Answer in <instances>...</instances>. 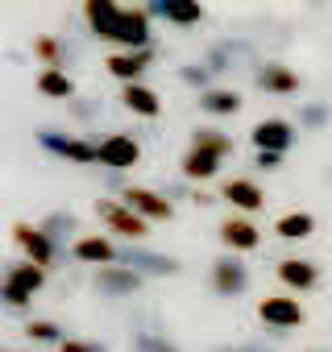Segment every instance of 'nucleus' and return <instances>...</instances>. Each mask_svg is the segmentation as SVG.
<instances>
[{"mask_svg": "<svg viewBox=\"0 0 332 352\" xmlns=\"http://www.w3.org/2000/svg\"><path fill=\"white\" fill-rule=\"evenodd\" d=\"M145 38H149V21H145V13H121V9H116V21H112V30H108V42L145 46Z\"/></svg>", "mask_w": 332, "mask_h": 352, "instance_id": "nucleus-1", "label": "nucleus"}, {"mask_svg": "<svg viewBox=\"0 0 332 352\" xmlns=\"http://www.w3.org/2000/svg\"><path fill=\"white\" fill-rule=\"evenodd\" d=\"M42 282H46V274H42L38 265H13V274H9V282H5V294L13 298V307H25L30 294H34Z\"/></svg>", "mask_w": 332, "mask_h": 352, "instance_id": "nucleus-2", "label": "nucleus"}, {"mask_svg": "<svg viewBox=\"0 0 332 352\" xmlns=\"http://www.w3.org/2000/svg\"><path fill=\"white\" fill-rule=\"evenodd\" d=\"M258 315H262V323H270V327H299V323H303V307H299L295 298H266V302L258 307Z\"/></svg>", "mask_w": 332, "mask_h": 352, "instance_id": "nucleus-3", "label": "nucleus"}, {"mask_svg": "<svg viewBox=\"0 0 332 352\" xmlns=\"http://www.w3.org/2000/svg\"><path fill=\"white\" fill-rule=\"evenodd\" d=\"M137 153H141V149H137L133 137H108L104 145H96V157H100L104 166H116V170H121V166H133Z\"/></svg>", "mask_w": 332, "mask_h": 352, "instance_id": "nucleus-4", "label": "nucleus"}, {"mask_svg": "<svg viewBox=\"0 0 332 352\" xmlns=\"http://www.w3.org/2000/svg\"><path fill=\"white\" fill-rule=\"evenodd\" d=\"M125 199H129L133 216H137V212H141V216H149V220H166V216H171V204H166L162 195H154V191L129 187V191H125Z\"/></svg>", "mask_w": 332, "mask_h": 352, "instance_id": "nucleus-5", "label": "nucleus"}, {"mask_svg": "<svg viewBox=\"0 0 332 352\" xmlns=\"http://www.w3.org/2000/svg\"><path fill=\"white\" fill-rule=\"evenodd\" d=\"M225 199L237 204L241 212H258V208L266 204V199H262V187L249 183V179H233V183H225Z\"/></svg>", "mask_w": 332, "mask_h": 352, "instance_id": "nucleus-6", "label": "nucleus"}, {"mask_svg": "<svg viewBox=\"0 0 332 352\" xmlns=\"http://www.w3.org/2000/svg\"><path fill=\"white\" fill-rule=\"evenodd\" d=\"M13 232H17V245H21V249L34 257V265L42 270V265L50 261V241H46V232H38V228H30V224H17Z\"/></svg>", "mask_w": 332, "mask_h": 352, "instance_id": "nucleus-7", "label": "nucleus"}, {"mask_svg": "<svg viewBox=\"0 0 332 352\" xmlns=\"http://www.w3.org/2000/svg\"><path fill=\"white\" fill-rule=\"evenodd\" d=\"M100 216H104L116 232H125V236H145V220H141V216H133V212H125L121 204H104V208H100Z\"/></svg>", "mask_w": 332, "mask_h": 352, "instance_id": "nucleus-8", "label": "nucleus"}, {"mask_svg": "<svg viewBox=\"0 0 332 352\" xmlns=\"http://www.w3.org/2000/svg\"><path fill=\"white\" fill-rule=\"evenodd\" d=\"M253 141H258L262 149H287V145H291V124H287V120H262V124L253 129Z\"/></svg>", "mask_w": 332, "mask_h": 352, "instance_id": "nucleus-9", "label": "nucleus"}, {"mask_svg": "<svg viewBox=\"0 0 332 352\" xmlns=\"http://www.w3.org/2000/svg\"><path fill=\"white\" fill-rule=\"evenodd\" d=\"M278 278H282L287 286L311 290V286H315V265H311V261H282V265H278Z\"/></svg>", "mask_w": 332, "mask_h": 352, "instance_id": "nucleus-10", "label": "nucleus"}, {"mask_svg": "<svg viewBox=\"0 0 332 352\" xmlns=\"http://www.w3.org/2000/svg\"><path fill=\"white\" fill-rule=\"evenodd\" d=\"M220 236H225V245H233V249H253V245H258V228L245 224V220H225Z\"/></svg>", "mask_w": 332, "mask_h": 352, "instance_id": "nucleus-11", "label": "nucleus"}, {"mask_svg": "<svg viewBox=\"0 0 332 352\" xmlns=\"http://www.w3.org/2000/svg\"><path fill=\"white\" fill-rule=\"evenodd\" d=\"M145 63H149V54H145V50H137V54H116V58H108V71H112L116 79H129V83H133V79L141 75V67H145Z\"/></svg>", "mask_w": 332, "mask_h": 352, "instance_id": "nucleus-12", "label": "nucleus"}, {"mask_svg": "<svg viewBox=\"0 0 332 352\" xmlns=\"http://www.w3.org/2000/svg\"><path fill=\"white\" fill-rule=\"evenodd\" d=\"M311 228H315V220L307 212H291V216L278 220V236L282 241H303V236H311Z\"/></svg>", "mask_w": 332, "mask_h": 352, "instance_id": "nucleus-13", "label": "nucleus"}, {"mask_svg": "<svg viewBox=\"0 0 332 352\" xmlns=\"http://www.w3.org/2000/svg\"><path fill=\"white\" fill-rule=\"evenodd\" d=\"M258 83H262L266 91H295V87H299V75H291L287 67H266V71L258 75Z\"/></svg>", "mask_w": 332, "mask_h": 352, "instance_id": "nucleus-14", "label": "nucleus"}, {"mask_svg": "<svg viewBox=\"0 0 332 352\" xmlns=\"http://www.w3.org/2000/svg\"><path fill=\"white\" fill-rule=\"evenodd\" d=\"M125 104H129L133 112H141V116H158V96H154L149 87L129 83V87H125Z\"/></svg>", "mask_w": 332, "mask_h": 352, "instance_id": "nucleus-15", "label": "nucleus"}, {"mask_svg": "<svg viewBox=\"0 0 332 352\" xmlns=\"http://www.w3.org/2000/svg\"><path fill=\"white\" fill-rule=\"evenodd\" d=\"M245 286V270L237 265V261H220L216 265V290L220 294H233V290H241Z\"/></svg>", "mask_w": 332, "mask_h": 352, "instance_id": "nucleus-16", "label": "nucleus"}, {"mask_svg": "<svg viewBox=\"0 0 332 352\" xmlns=\"http://www.w3.org/2000/svg\"><path fill=\"white\" fill-rule=\"evenodd\" d=\"M191 149H200V153H208V157H216V162H220V157L233 149V141H229V137H220V133H196V145H191Z\"/></svg>", "mask_w": 332, "mask_h": 352, "instance_id": "nucleus-17", "label": "nucleus"}, {"mask_svg": "<svg viewBox=\"0 0 332 352\" xmlns=\"http://www.w3.org/2000/svg\"><path fill=\"white\" fill-rule=\"evenodd\" d=\"M183 174H191V179H212V174H216V157L191 149V153L183 157Z\"/></svg>", "mask_w": 332, "mask_h": 352, "instance_id": "nucleus-18", "label": "nucleus"}, {"mask_svg": "<svg viewBox=\"0 0 332 352\" xmlns=\"http://www.w3.org/2000/svg\"><path fill=\"white\" fill-rule=\"evenodd\" d=\"M75 257H79V261H108V257H112V245L100 241V236H87V241L75 245Z\"/></svg>", "mask_w": 332, "mask_h": 352, "instance_id": "nucleus-19", "label": "nucleus"}, {"mask_svg": "<svg viewBox=\"0 0 332 352\" xmlns=\"http://www.w3.org/2000/svg\"><path fill=\"white\" fill-rule=\"evenodd\" d=\"M46 145L59 149V153H67V157H75V162H92V157H96V145H83V141H59V137H46Z\"/></svg>", "mask_w": 332, "mask_h": 352, "instance_id": "nucleus-20", "label": "nucleus"}, {"mask_svg": "<svg viewBox=\"0 0 332 352\" xmlns=\"http://www.w3.org/2000/svg\"><path fill=\"white\" fill-rule=\"evenodd\" d=\"M204 108L225 116V112H237V108H241V96H237V91H208V96H204Z\"/></svg>", "mask_w": 332, "mask_h": 352, "instance_id": "nucleus-21", "label": "nucleus"}, {"mask_svg": "<svg viewBox=\"0 0 332 352\" xmlns=\"http://www.w3.org/2000/svg\"><path fill=\"white\" fill-rule=\"evenodd\" d=\"M38 87H42L46 96H71V79L59 75V71H46V75L38 79Z\"/></svg>", "mask_w": 332, "mask_h": 352, "instance_id": "nucleus-22", "label": "nucleus"}, {"mask_svg": "<svg viewBox=\"0 0 332 352\" xmlns=\"http://www.w3.org/2000/svg\"><path fill=\"white\" fill-rule=\"evenodd\" d=\"M162 13L171 17V21H200V5H187V0H179V5H162Z\"/></svg>", "mask_w": 332, "mask_h": 352, "instance_id": "nucleus-23", "label": "nucleus"}, {"mask_svg": "<svg viewBox=\"0 0 332 352\" xmlns=\"http://www.w3.org/2000/svg\"><path fill=\"white\" fill-rule=\"evenodd\" d=\"M30 336H34V340H54L59 327H54V323H30Z\"/></svg>", "mask_w": 332, "mask_h": 352, "instance_id": "nucleus-24", "label": "nucleus"}, {"mask_svg": "<svg viewBox=\"0 0 332 352\" xmlns=\"http://www.w3.org/2000/svg\"><path fill=\"white\" fill-rule=\"evenodd\" d=\"M38 54H42L46 63H54V58H59V46H54L50 38H42V42H38Z\"/></svg>", "mask_w": 332, "mask_h": 352, "instance_id": "nucleus-25", "label": "nucleus"}, {"mask_svg": "<svg viewBox=\"0 0 332 352\" xmlns=\"http://www.w3.org/2000/svg\"><path fill=\"white\" fill-rule=\"evenodd\" d=\"M63 352H100V348H92V344H75V340H67V344H63Z\"/></svg>", "mask_w": 332, "mask_h": 352, "instance_id": "nucleus-26", "label": "nucleus"}]
</instances>
